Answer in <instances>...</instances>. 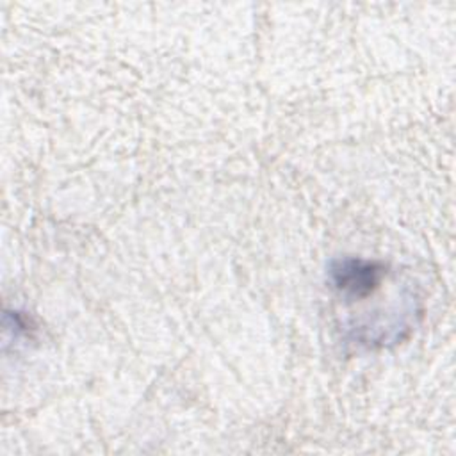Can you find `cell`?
<instances>
[{
    "instance_id": "obj_1",
    "label": "cell",
    "mask_w": 456,
    "mask_h": 456,
    "mask_svg": "<svg viewBox=\"0 0 456 456\" xmlns=\"http://www.w3.org/2000/svg\"><path fill=\"white\" fill-rule=\"evenodd\" d=\"M385 274L383 264L362 258L335 260L330 269V278L335 289L349 297H363L378 289Z\"/></svg>"
}]
</instances>
